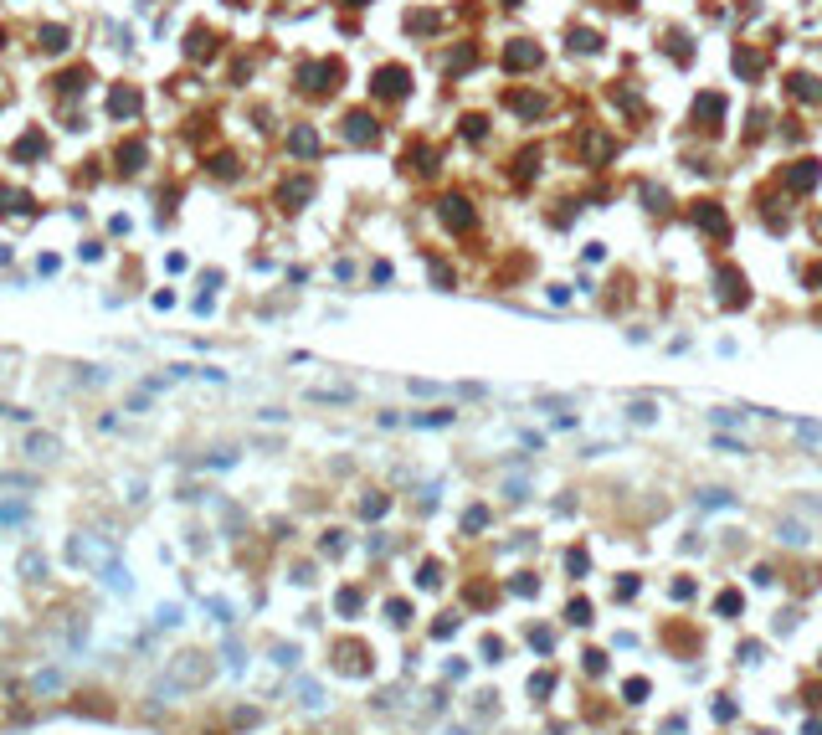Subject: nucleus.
I'll return each instance as SVG.
<instances>
[{
    "instance_id": "obj_11",
    "label": "nucleus",
    "mask_w": 822,
    "mask_h": 735,
    "mask_svg": "<svg viewBox=\"0 0 822 735\" xmlns=\"http://www.w3.org/2000/svg\"><path fill=\"white\" fill-rule=\"evenodd\" d=\"M766 735H771V730H766Z\"/></svg>"
},
{
    "instance_id": "obj_9",
    "label": "nucleus",
    "mask_w": 822,
    "mask_h": 735,
    "mask_svg": "<svg viewBox=\"0 0 822 735\" xmlns=\"http://www.w3.org/2000/svg\"><path fill=\"white\" fill-rule=\"evenodd\" d=\"M807 735H822V720H812V725H807Z\"/></svg>"
},
{
    "instance_id": "obj_2",
    "label": "nucleus",
    "mask_w": 822,
    "mask_h": 735,
    "mask_svg": "<svg viewBox=\"0 0 822 735\" xmlns=\"http://www.w3.org/2000/svg\"><path fill=\"white\" fill-rule=\"evenodd\" d=\"M622 699H627V704H642V699H647V679H627V684H622Z\"/></svg>"
},
{
    "instance_id": "obj_3",
    "label": "nucleus",
    "mask_w": 822,
    "mask_h": 735,
    "mask_svg": "<svg viewBox=\"0 0 822 735\" xmlns=\"http://www.w3.org/2000/svg\"><path fill=\"white\" fill-rule=\"evenodd\" d=\"M566 571H571L576 581L586 576V571H591V560H586V550H571V555H566Z\"/></svg>"
},
{
    "instance_id": "obj_5",
    "label": "nucleus",
    "mask_w": 822,
    "mask_h": 735,
    "mask_svg": "<svg viewBox=\"0 0 822 735\" xmlns=\"http://www.w3.org/2000/svg\"><path fill=\"white\" fill-rule=\"evenodd\" d=\"M550 684H555V679H550V668H545V674H535V679H530V695H535V699H539V695H550Z\"/></svg>"
},
{
    "instance_id": "obj_1",
    "label": "nucleus",
    "mask_w": 822,
    "mask_h": 735,
    "mask_svg": "<svg viewBox=\"0 0 822 735\" xmlns=\"http://www.w3.org/2000/svg\"><path fill=\"white\" fill-rule=\"evenodd\" d=\"M175 679H180V684H201V679H206V658H201V653L175 658Z\"/></svg>"
},
{
    "instance_id": "obj_7",
    "label": "nucleus",
    "mask_w": 822,
    "mask_h": 735,
    "mask_svg": "<svg viewBox=\"0 0 822 735\" xmlns=\"http://www.w3.org/2000/svg\"><path fill=\"white\" fill-rule=\"evenodd\" d=\"M499 653H504V643H499V638H483V658L499 663Z\"/></svg>"
},
{
    "instance_id": "obj_6",
    "label": "nucleus",
    "mask_w": 822,
    "mask_h": 735,
    "mask_svg": "<svg viewBox=\"0 0 822 735\" xmlns=\"http://www.w3.org/2000/svg\"><path fill=\"white\" fill-rule=\"evenodd\" d=\"M720 612H725V617L740 612V592H725V597H720Z\"/></svg>"
},
{
    "instance_id": "obj_8",
    "label": "nucleus",
    "mask_w": 822,
    "mask_h": 735,
    "mask_svg": "<svg viewBox=\"0 0 822 735\" xmlns=\"http://www.w3.org/2000/svg\"><path fill=\"white\" fill-rule=\"evenodd\" d=\"M740 663H761V643H745L740 648Z\"/></svg>"
},
{
    "instance_id": "obj_4",
    "label": "nucleus",
    "mask_w": 822,
    "mask_h": 735,
    "mask_svg": "<svg viewBox=\"0 0 822 735\" xmlns=\"http://www.w3.org/2000/svg\"><path fill=\"white\" fill-rule=\"evenodd\" d=\"M566 622H576V628H581V622H591V601H571V607H566Z\"/></svg>"
},
{
    "instance_id": "obj_10",
    "label": "nucleus",
    "mask_w": 822,
    "mask_h": 735,
    "mask_svg": "<svg viewBox=\"0 0 822 735\" xmlns=\"http://www.w3.org/2000/svg\"><path fill=\"white\" fill-rule=\"evenodd\" d=\"M447 735H468V730H447Z\"/></svg>"
}]
</instances>
